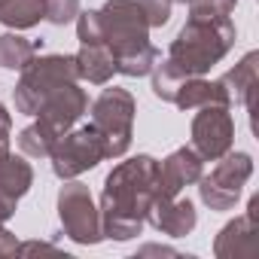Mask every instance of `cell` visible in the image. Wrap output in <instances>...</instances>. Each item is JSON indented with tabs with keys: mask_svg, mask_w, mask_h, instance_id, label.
I'll return each mask as SVG.
<instances>
[{
	"mask_svg": "<svg viewBox=\"0 0 259 259\" xmlns=\"http://www.w3.org/2000/svg\"><path fill=\"white\" fill-rule=\"evenodd\" d=\"M235 25L229 16L223 19H192L180 28V34L174 37L168 58L156 61L153 73V92L162 101H174V92L183 79L189 76H204L213 64H220L229 49L235 46Z\"/></svg>",
	"mask_w": 259,
	"mask_h": 259,
	"instance_id": "6da1fadb",
	"label": "cell"
},
{
	"mask_svg": "<svg viewBox=\"0 0 259 259\" xmlns=\"http://www.w3.org/2000/svg\"><path fill=\"white\" fill-rule=\"evenodd\" d=\"M159 186V159L141 153L116 165L101 192V232L113 241H132L144 232L147 213L156 201Z\"/></svg>",
	"mask_w": 259,
	"mask_h": 259,
	"instance_id": "7a4b0ae2",
	"label": "cell"
},
{
	"mask_svg": "<svg viewBox=\"0 0 259 259\" xmlns=\"http://www.w3.org/2000/svg\"><path fill=\"white\" fill-rule=\"evenodd\" d=\"M98 16L104 43L116 61V73L147 76L159 61V49L150 43V22L141 4L138 0H107Z\"/></svg>",
	"mask_w": 259,
	"mask_h": 259,
	"instance_id": "3957f363",
	"label": "cell"
},
{
	"mask_svg": "<svg viewBox=\"0 0 259 259\" xmlns=\"http://www.w3.org/2000/svg\"><path fill=\"white\" fill-rule=\"evenodd\" d=\"M135 113L138 104L128 89H104L95 104H92V125L101 132L104 147H107V159H119L128 153L135 138Z\"/></svg>",
	"mask_w": 259,
	"mask_h": 259,
	"instance_id": "277c9868",
	"label": "cell"
},
{
	"mask_svg": "<svg viewBox=\"0 0 259 259\" xmlns=\"http://www.w3.org/2000/svg\"><path fill=\"white\" fill-rule=\"evenodd\" d=\"M79 79V70H76V55H34L25 67H22V79L19 85L13 89V98H16V110L25 113V116H34L40 101L64 85V82H76Z\"/></svg>",
	"mask_w": 259,
	"mask_h": 259,
	"instance_id": "5b68a950",
	"label": "cell"
},
{
	"mask_svg": "<svg viewBox=\"0 0 259 259\" xmlns=\"http://www.w3.org/2000/svg\"><path fill=\"white\" fill-rule=\"evenodd\" d=\"M253 174V159L250 153H226L217 159L210 174L198 177V195L210 210H232Z\"/></svg>",
	"mask_w": 259,
	"mask_h": 259,
	"instance_id": "8992f818",
	"label": "cell"
},
{
	"mask_svg": "<svg viewBox=\"0 0 259 259\" xmlns=\"http://www.w3.org/2000/svg\"><path fill=\"white\" fill-rule=\"evenodd\" d=\"M104 159H107V147H104L101 132L92 122L82 128L64 132L49 153V162H52V171L58 180H73L82 171L98 168V162H104Z\"/></svg>",
	"mask_w": 259,
	"mask_h": 259,
	"instance_id": "52a82bcc",
	"label": "cell"
},
{
	"mask_svg": "<svg viewBox=\"0 0 259 259\" xmlns=\"http://www.w3.org/2000/svg\"><path fill=\"white\" fill-rule=\"evenodd\" d=\"M58 220H61L64 235L76 244L92 247V244L104 241L101 210H98L89 186L79 180H64V186L58 189Z\"/></svg>",
	"mask_w": 259,
	"mask_h": 259,
	"instance_id": "ba28073f",
	"label": "cell"
},
{
	"mask_svg": "<svg viewBox=\"0 0 259 259\" xmlns=\"http://www.w3.org/2000/svg\"><path fill=\"white\" fill-rule=\"evenodd\" d=\"M232 144H235V119L229 113V104L198 107L192 119V150L204 162H217L232 150Z\"/></svg>",
	"mask_w": 259,
	"mask_h": 259,
	"instance_id": "9c48e42d",
	"label": "cell"
},
{
	"mask_svg": "<svg viewBox=\"0 0 259 259\" xmlns=\"http://www.w3.org/2000/svg\"><path fill=\"white\" fill-rule=\"evenodd\" d=\"M259 253V195L250 198L247 210L226 223L213 241L217 259H250Z\"/></svg>",
	"mask_w": 259,
	"mask_h": 259,
	"instance_id": "30bf717a",
	"label": "cell"
},
{
	"mask_svg": "<svg viewBox=\"0 0 259 259\" xmlns=\"http://www.w3.org/2000/svg\"><path fill=\"white\" fill-rule=\"evenodd\" d=\"M89 110V95L76 85V82H64L58 89H52L40 107H37V122H43L49 132L55 138H61L64 132H70V128L76 125V119Z\"/></svg>",
	"mask_w": 259,
	"mask_h": 259,
	"instance_id": "8fae6325",
	"label": "cell"
},
{
	"mask_svg": "<svg viewBox=\"0 0 259 259\" xmlns=\"http://www.w3.org/2000/svg\"><path fill=\"white\" fill-rule=\"evenodd\" d=\"M201 174H204V159H201L192 147H180V150H174L168 159L159 162V186H156V198H174V195H180L186 186L198 183Z\"/></svg>",
	"mask_w": 259,
	"mask_h": 259,
	"instance_id": "7c38bea8",
	"label": "cell"
},
{
	"mask_svg": "<svg viewBox=\"0 0 259 259\" xmlns=\"http://www.w3.org/2000/svg\"><path fill=\"white\" fill-rule=\"evenodd\" d=\"M147 223H153L162 235H171V238H186L195 223H198V213H195V204L189 198H156L150 213H147Z\"/></svg>",
	"mask_w": 259,
	"mask_h": 259,
	"instance_id": "4fadbf2b",
	"label": "cell"
},
{
	"mask_svg": "<svg viewBox=\"0 0 259 259\" xmlns=\"http://www.w3.org/2000/svg\"><path fill=\"white\" fill-rule=\"evenodd\" d=\"M180 110H198V107H207V104H229V92L220 79H204V76H189L177 85L174 92V101Z\"/></svg>",
	"mask_w": 259,
	"mask_h": 259,
	"instance_id": "5bb4252c",
	"label": "cell"
},
{
	"mask_svg": "<svg viewBox=\"0 0 259 259\" xmlns=\"http://www.w3.org/2000/svg\"><path fill=\"white\" fill-rule=\"evenodd\" d=\"M76 70H79V79H85L92 85L110 82L116 73V61H113V52L107 49V43H82L76 52Z\"/></svg>",
	"mask_w": 259,
	"mask_h": 259,
	"instance_id": "9a60e30c",
	"label": "cell"
},
{
	"mask_svg": "<svg viewBox=\"0 0 259 259\" xmlns=\"http://www.w3.org/2000/svg\"><path fill=\"white\" fill-rule=\"evenodd\" d=\"M256 64H259V52H247L220 82L229 92V101L244 104L247 110H253V95H256Z\"/></svg>",
	"mask_w": 259,
	"mask_h": 259,
	"instance_id": "2e32d148",
	"label": "cell"
},
{
	"mask_svg": "<svg viewBox=\"0 0 259 259\" xmlns=\"http://www.w3.org/2000/svg\"><path fill=\"white\" fill-rule=\"evenodd\" d=\"M46 19V0H7L0 7V22L13 31L34 28Z\"/></svg>",
	"mask_w": 259,
	"mask_h": 259,
	"instance_id": "e0dca14e",
	"label": "cell"
},
{
	"mask_svg": "<svg viewBox=\"0 0 259 259\" xmlns=\"http://www.w3.org/2000/svg\"><path fill=\"white\" fill-rule=\"evenodd\" d=\"M34 186V168L22 159V156H7L4 162H0V192L13 195L16 201Z\"/></svg>",
	"mask_w": 259,
	"mask_h": 259,
	"instance_id": "ac0fdd59",
	"label": "cell"
},
{
	"mask_svg": "<svg viewBox=\"0 0 259 259\" xmlns=\"http://www.w3.org/2000/svg\"><path fill=\"white\" fill-rule=\"evenodd\" d=\"M37 52H40V43H31L19 34H0V67L22 70Z\"/></svg>",
	"mask_w": 259,
	"mask_h": 259,
	"instance_id": "d6986e66",
	"label": "cell"
},
{
	"mask_svg": "<svg viewBox=\"0 0 259 259\" xmlns=\"http://www.w3.org/2000/svg\"><path fill=\"white\" fill-rule=\"evenodd\" d=\"M55 141H58V138L49 132L43 122H31L28 128H22V132H19V147H22V153L31 156V159H49Z\"/></svg>",
	"mask_w": 259,
	"mask_h": 259,
	"instance_id": "ffe728a7",
	"label": "cell"
},
{
	"mask_svg": "<svg viewBox=\"0 0 259 259\" xmlns=\"http://www.w3.org/2000/svg\"><path fill=\"white\" fill-rule=\"evenodd\" d=\"M186 4L192 19H223V16H232L238 0H186Z\"/></svg>",
	"mask_w": 259,
	"mask_h": 259,
	"instance_id": "44dd1931",
	"label": "cell"
},
{
	"mask_svg": "<svg viewBox=\"0 0 259 259\" xmlns=\"http://www.w3.org/2000/svg\"><path fill=\"white\" fill-rule=\"evenodd\" d=\"M76 16H79V0H46V22L64 28L76 22Z\"/></svg>",
	"mask_w": 259,
	"mask_h": 259,
	"instance_id": "7402d4cb",
	"label": "cell"
},
{
	"mask_svg": "<svg viewBox=\"0 0 259 259\" xmlns=\"http://www.w3.org/2000/svg\"><path fill=\"white\" fill-rule=\"evenodd\" d=\"M138 4H141V10H144V16H147L150 28H162V25H168L174 0H138Z\"/></svg>",
	"mask_w": 259,
	"mask_h": 259,
	"instance_id": "603a6c76",
	"label": "cell"
},
{
	"mask_svg": "<svg viewBox=\"0 0 259 259\" xmlns=\"http://www.w3.org/2000/svg\"><path fill=\"white\" fill-rule=\"evenodd\" d=\"M16 250H19V238L0 223V256H16Z\"/></svg>",
	"mask_w": 259,
	"mask_h": 259,
	"instance_id": "cb8c5ba5",
	"label": "cell"
},
{
	"mask_svg": "<svg viewBox=\"0 0 259 259\" xmlns=\"http://www.w3.org/2000/svg\"><path fill=\"white\" fill-rule=\"evenodd\" d=\"M16 253H58V247H52V244H46V241H19V250Z\"/></svg>",
	"mask_w": 259,
	"mask_h": 259,
	"instance_id": "d4e9b609",
	"label": "cell"
},
{
	"mask_svg": "<svg viewBox=\"0 0 259 259\" xmlns=\"http://www.w3.org/2000/svg\"><path fill=\"white\" fill-rule=\"evenodd\" d=\"M13 213H16V198L7 195V192H0V223H7Z\"/></svg>",
	"mask_w": 259,
	"mask_h": 259,
	"instance_id": "484cf974",
	"label": "cell"
},
{
	"mask_svg": "<svg viewBox=\"0 0 259 259\" xmlns=\"http://www.w3.org/2000/svg\"><path fill=\"white\" fill-rule=\"evenodd\" d=\"M10 135H13V116L0 104V141H10Z\"/></svg>",
	"mask_w": 259,
	"mask_h": 259,
	"instance_id": "4316f807",
	"label": "cell"
},
{
	"mask_svg": "<svg viewBox=\"0 0 259 259\" xmlns=\"http://www.w3.org/2000/svg\"><path fill=\"white\" fill-rule=\"evenodd\" d=\"M147 253H162V256H177L174 250H168V247H156V244H150V247H144V250H141V256H147Z\"/></svg>",
	"mask_w": 259,
	"mask_h": 259,
	"instance_id": "83f0119b",
	"label": "cell"
},
{
	"mask_svg": "<svg viewBox=\"0 0 259 259\" xmlns=\"http://www.w3.org/2000/svg\"><path fill=\"white\" fill-rule=\"evenodd\" d=\"M10 156V141H0V162Z\"/></svg>",
	"mask_w": 259,
	"mask_h": 259,
	"instance_id": "f1b7e54d",
	"label": "cell"
},
{
	"mask_svg": "<svg viewBox=\"0 0 259 259\" xmlns=\"http://www.w3.org/2000/svg\"><path fill=\"white\" fill-rule=\"evenodd\" d=\"M4 4H7V0H0V7H4Z\"/></svg>",
	"mask_w": 259,
	"mask_h": 259,
	"instance_id": "f546056e",
	"label": "cell"
}]
</instances>
